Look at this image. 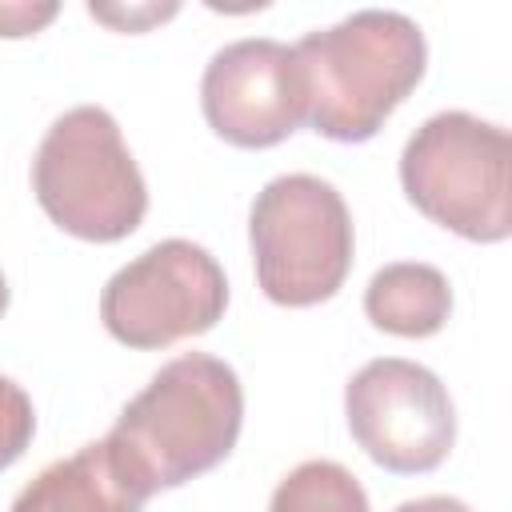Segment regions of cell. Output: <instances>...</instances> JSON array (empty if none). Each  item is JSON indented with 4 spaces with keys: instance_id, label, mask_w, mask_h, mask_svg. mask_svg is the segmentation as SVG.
Listing matches in <instances>:
<instances>
[{
    "instance_id": "cell-1",
    "label": "cell",
    "mask_w": 512,
    "mask_h": 512,
    "mask_svg": "<svg viewBox=\"0 0 512 512\" xmlns=\"http://www.w3.org/2000/svg\"><path fill=\"white\" fill-rule=\"evenodd\" d=\"M304 80V120L312 132L360 144L408 100L428 64V44L416 20L388 8H364L348 20L308 32L296 48Z\"/></svg>"
},
{
    "instance_id": "cell-7",
    "label": "cell",
    "mask_w": 512,
    "mask_h": 512,
    "mask_svg": "<svg viewBox=\"0 0 512 512\" xmlns=\"http://www.w3.org/2000/svg\"><path fill=\"white\" fill-rule=\"evenodd\" d=\"M344 412L364 456L400 476L440 468L456 440L448 388L416 360H368L344 388Z\"/></svg>"
},
{
    "instance_id": "cell-14",
    "label": "cell",
    "mask_w": 512,
    "mask_h": 512,
    "mask_svg": "<svg viewBox=\"0 0 512 512\" xmlns=\"http://www.w3.org/2000/svg\"><path fill=\"white\" fill-rule=\"evenodd\" d=\"M88 12H92L96 20H108V24H124V28H140V24H148V20H164V16H172L176 8L168 4V8H140V12H136V8H128V12H116V8H96V4H92Z\"/></svg>"
},
{
    "instance_id": "cell-9",
    "label": "cell",
    "mask_w": 512,
    "mask_h": 512,
    "mask_svg": "<svg viewBox=\"0 0 512 512\" xmlns=\"http://www.w3.org/2000/svg\"><path fill=\"white\" fill-rule=\"evenodd\" d=\"M148 496L152 492L124 468L104 436L64 460H52L20 488L12 512H140Z\"/></svg>"
},
{
    "instance_id": "cell-10",
    "label": "cell",
    "mask_w": 512,
    "mask_h": 512,
    "mask_svg": "<svg viewBox=\"0 0 512 512\" xmlns=\"http://www.w3.org/2000/svg\"><path fill=\"white\" fill-rule=\"evenodd\" d=\"M364 312L380 332L424 340L448 324L452 288L440 268L420 260H400L380 268L364 288Z\"/></svg>"
},
{
    "instance_id": "cell-12",
    "label": "cell",
    "mask_w": 512,
    "mask_h": 512,
    "mask_svg": "<svg viewBox=\"0 0 512 512\" xmlns=\"http://www.w3.org/2000/svg\"><path fill=\"white\" fill-rule=\"evenodd\" d=\"M32 432H36V412L28 392L16 380L0 376V472L24 456V448L32 444Z\"/></svg>"
},
{
    "instance_id": "cell-2",
    "label": "cell",
    "mask_w": 512,
    "mask_h": 512,
    "mask_svg": "<svg viewBox=\"0 0 512 512\" xmlns=\"http://www.w3.org/2000/svg\"><path fill=\"white\" fill-rule=\"evenodd\" d=\"M240 424V376L208 352H184L124 404L108 444L148 492H160L212 472L236 448Z\"/></svg>"
},
{
    "instance_id": "cell-5",
    "label": "cell",
    "mask_w": 512,
    "mask_h": 512,
    "mask_svg": "<svg viewBox=\"0 0 512 512\" xmlns=\"http://www.w3.org/2000/svg\"><path fill=\"white\" fill-rule=\"evenodd\" d=\"M248 236L256 280L284 308L332 300L352 268V216L340 192L308 172L276 176L256 192Z\"/></svg>"
},
{
    "instance_id": "cell-15",
    "label": "cell",
    "mask_w": 512,
    "mask_h": 512,
    "mask_svg": "<svg viewBox=\"0 0 512 512\" xmlns=\"http://www.w3.org/2000/svg\"><path fill=\"white\" fill-rule=\"evenodd\" d=\"M396 512H472V508L456 496H420V500H404Z\"/></svg>"
},
{
    "instance_id": "cell-3",
    "label": "cell",
    "mask_w": 512,
    "mask_h": 512,
    "mask_svg": "<svg viewBox=\"0 0 512 512\" xmlns=\"http://www.w3.org/2000/svg\"><path fill=\"white\" fill-rule=\"evenodd\" d=\"M32 192L56 228L92 244L132 236L148 212V188L120 124L96 104L52 120L32 160Z\"/></svg>"
},
{
    "instance_id": "cell-16",
    "label": "cell",
    "mask_w": 512,
    "mask_h": 512,
    "mask_svg": "<svg viewBox=\"0 0 512 512\" xmlns=\"http://www.w3.org/2000/svg\"><path fill=\"white\" fill-rule=\"evenodd\" d=\"M4 308H8V280H4V272H0V316H4Z\"/></svg>"
},
{
    "instance_id": "cell-13",
    "label": "cell",
    "mask_w": 512,
    "mask_h": 512,
    "mask_svg": "<svg viewBox=\"0 0 512 512\" xmlns=\"http://www.w3.org/2000/svg\"><path fill=\"white\" fill-rule=\"evenodd\" d=\"M56 16V4H0V36H32Z\"/></svg>"
},
{
    "instance_id": "cell-11",
    "label": "cell",
    "mask_w": 512,
    "mask_h": 512,
    "mask_svg": "<svg viewBox=\"0 0 512 512\" xmlns=\"http://www.w3.org/2000/svg\"><path fill=\"white\" fill-rule=\"evenodd\" d=\"M268 512H368V496L344 464L304 460L276 484Z\"/></svg>"
},
{
    "instance_id": "cell-4",
    "label": "cell",
    "mask_w": 512,
    "mask_h": 512,
    "mask_svg": "<svg viewBox=\"0 0 512 512\" xmlns=\"http://www.w3.org/2000/svg\"><path fill=\"white\" fill-rule=\"evenodd\" d=\"M512 140L472 112H436L400 156L404 196L440 228L496 244L512 232Z\"/></svg>"
},
{
    "instance_id": "cell-8",
    "label": "cell",
    "mask_w": 512,
    "mask_h": 512,
    "mask_svg": "<svg viewBox=\"0 0 512 512\" xmlns=\"http://www.w3.org/2000/svg\"><path fill=\"white\" fill-rule=\"evenodd\" d=\"M212 132L236 148H272L304 124V80L288 44L248 36L224 44L200 80Z\"/></svg>"
},
{
    "instance_id": "cell-6",
    "label": "cell",
    "mask_w": 512,
    "mask_h": 512,
    "mask_svg": "<svg viewBox=\"0 0 512 512\" xmlns=\"http://www.w3.org/2000/svg\"><path fill=\"white\" fill-rule=\"evenodd\" d=\"M228 280L216 256L192 240H160L124 264L100 292L104 328L128 348H168L216 328Z\"/></svg>"
}]
</instances>
